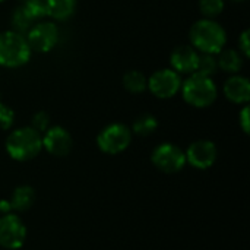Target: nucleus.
I'll use <instances>...</instances> for the list:
<instances>
[{
	"instance_id": "f257e3e1",
	"label": "nucleus",
	"mask_w": 250,
	"mask_h": 250,
	"mask_svg": "<svg viewBox=\"0 0 250 250\" xmlns=\"http://www.w3.org/2000/svg\"><path fill=\"white\" fill-rule=\"evenodd\" d=\"M190 41L193 48L207 54H217L224 48L227 34L218 22L204 18L190 28Z\"/></svg>"
},
{
	"instance_id": "f03ea898",
	"label": "nucleus",
	"mask_w": 250,
	"mask_h": 250,
	"mask_svg": "<svg viewBox=\"0 0 250 250\" xmlns=\"http://www.w3.org/2000/svg\"><path fill=\"white\" fill-rule=\"evenodd\" d=\"M42 149L41 133L32 127H19L6 139V151L16 161L35 158Z\"/></svg>"
},
{
	"instance_id": "7ed1b4c3",
	"label": "nucleus",
	"mask_w": 250,
	"mask_h": 250,
	"mask_svg": "<svg viewBox=\"0 0 250 250\" xmlns=\"http://www.w3.org/2000/svg\"><path fill=\"white\" fill-rule=\"evenodd\" d=\"M180 88L185 101L198 108L209 107L217 100V86L212 78L198 72L190 73Z\"/></svg>"
},
{
	"instance_id": "20e7f679",
	"label": "nucleus",
	"mask_w": 250,
	"mask_h": 250,
	"mask_svg": "<svg viewBox=\"0 0 250 250\" xmlns=\"http://www.w3.org/2000/svg\"><path fill=\"white\" fill-rule=\"evenodd\" d=\"M31 57L26 37L16 31L0 32V64L4 67L23 66Z\"/></svg>"
},
{
	"instance_id": "39448f33",
	"label": "nucleus",
	"mask_w": 250,
	"mask_h": 250,
	"mask_svg": "<svg viewBox=\"0 0 250 250\" xmlns=\"http://www.w3.org/2000/svg\"><path fill=\"white\" fill-rule=\"evenodd\" d=\"M132 141V130L122 123H113L105 126L98 138H97V145L98 148L110 155H116L123 152Z\"/></svg>"
},
{
	"instance_id": "423d86ee",
	"label": "nucleus",
	"mask_w": 250,
	"mask_h": 250,
	"mask_svg": "<svg viewBox=\"0 0 250 250\" xmlns=\"http://www.w3.org/2000/svg\"><path fill=\"white\" fill-rule=\"evenodd\" d=\"M152 164L163 173L174 174L179 173L186 166V155L185 152L173 145V144H161L158 145L152 155H151Z\"/></svg>"
},
{
	"instance_id": "0eeeda50",
	"label": "nucleus",
	"mask_w": 250,
	"mask_h": 250,
	"mask_svg": "<svg viewBox=\"0 0 250 250\" xmlns=\"http://www.w3.org/2000/svg\"><path fill=\"white\" fill-rule=\"evenodd\" d=\"M25 239L26 227L19 217L13 214L0 217V246L4 249L16 250L23 246Z\"/></svg>"
},
{
	"instance_id": "6e6552de",
	"label": "nucleus",
	"mask_w": 250,
	"mask_h": 250,
	"mask_svg": "<svg viewBox=\"0 0 250 250\" xmlns=\"http://www.w3.org/2000/svg\"><path fill=\"white\" fill-rule=\"evenodd\" d=\"M31 51L47 53L59 41V29L53 22H40L31 26L26 35Z\"/></svg>"
},
{
	"instance_id": "1a4fd4ad",
	"label": "nucleus",
	"mask_w": 250,
	"mask_h": 250,
	"mask_svg": "<svg viewBox=\"0 0 250 250\" xmlns=\"http://www.w3.org/2000/svg\"><path fill=\"white\" fill-rule=\"evenodd\" d=\"M182 86V79L173 69H161L148 78V89L158 98L174 97Z\"/></svg>"
},
{
	"instance_id": "9d476101",
	"label": "nucleus",
	"mask_w": 250,
	"mask_h": 250,
	"mask_svg": "<svg viewBox=\"0 0 250 250\" xmlns=\"http://www.w3.org/2000/svg\"><path fill=\"white\" fill-rule=\"evenodd\" d=\"M42 148L54 157H66L73 146L70 133L62 126H51L44 132Z\"/></svg>"
},
{
	"instance_id": "9b49d317",
	"label": "nucleus",
	"mask_w": 250,
	"mask_h": 250,
	"mask_svg": "<svg viewBox=\"0 0 250 250\" xmlns=\"http://www.w3.org/2000/svg\"><path fill=\"white\" fill-rule=\"evenodd\" d=\"M217 146L211 141H196L193 142L188 151L185 152L186 155V163H189L192 167L205 170L209 168L215 160H217Z\"/></svg>"
},
{
	"instance_id": "f8f14e48",
	"label": "nucleus",
	"mask_w": 250,
	"mask_h": 250,
	"mask_svg": "<svg viewBox=\"0 0 250 250\" xmlns=\"http://www.w3.org/2000/svg\"><path fill=\"white\" fill-rule=\"evenodd\" d=\"M199 60V53L192 45L176 47L171 53L170 63L174 72L179 75H190L196 72Z\"/></svg>"
},
{
	"instance_id": "ddd939ff",
	"label": "nucleus",
	"mask_w": 250,
	"mask_h": 250,
	"mask_svg": "<svg viewBox=\"0 0 250 250\" xmlns=\"http://www.w3.org/2000/svg\"><path fill=\"white\" fill-rule=\"evenodd\" d=\"M224 95L234 104H246L250 98V82L242 75L230 76L224 83Z\"/></svg>"
},
{
	"instance_id": "4468645a",
	"label": "nucleus",
	"mask_w": 250,
	"mask_h": 250,
	"mask_svg": "<svg viewBox=\"0 0 250 250\" xmlns=\"http://www.w3.org/2000/svg\"><path fill=\"white\" fill-rule=\"evenodd\" d=\"M9 202H10L12 209L18 211V212H25L35 202V190L31 186H26V185L18 186L13 190L12 198H10Z\"/></svg>"
},
{
	"instance_id": "2eb2a0df",
	"label": "nucleus",
	"mask_w": 250,
	"mask_h": 250,
	"mask_svg": "<svg viewBox=\"0 0 250 250\" xmlns=\"http://www.w3.org/2000/svg\"><path fill=\"white\" fill-rule=\"evenodd\" d=\"M217 63L221 70L236 75L243 67V56L240 54V51H236L233 48H227V50L223 48L220 51V57L217 59Z\"/></svg>"
},
{
	"instance_id": "dca6fc26",
	"label": "nucleus",
	"mask_w": 250,
	"mask_h": 250,
	"mask_svg": "<svg viewBox=\"0 0 250 250\" xmlns=\"http://www.w3.org/2000/svg\"><path fill=\"white\" fill-rule=\"evenodd\" d=\"M47 15L57 21L70 18L76 9V0H45Z\"/></svg>"
},
{
	"instance_id": "f3484780",
	"label": "nucleus",
	"mask_w": 250,
	"mask_h": 250,
	"mask_svg": "<svg viewBox=\"0 0 250 250\" xmlns=\"http://www.w3.org/2000/svg\"><path fill=\"white\" fill-rule=\"evenodd\" d=\"M123 86L132 94H141L148 88V78L139 70H129L123 76Z\"/></svg>"
},
{
	"instance_id": "a211bd4d",
	"label": "nucleus",
	"mask_w": 250,
	"mask_h": 250,
	"mask_svg": "<svg viewBox=\"0 0 250 250\" xmlns=\"http://www.w3.org/2000/svg\"><path fill=\"white\" fill-rule=\"evenodd\" d=\"M157 127H158V120L152 114H148V113L138 116L132 125L133 133L139 136H149L157 130Z\"/></svg>"
},
{
	"instance_id": "6ab92c4d",
	"label": "nucleus",
	"mask_w": 250,
	"mask_h": 250,
	"mask_svg": "<svg viewBox=\"0 0 250 250\" xmlns=\"http://www.w3.org/2000/svg\"><path fill=\"white\" fill-rule=\"evenodd\" d=\"M34 25V19L28 15L23 6H19L12 13V31H16L19 34H25L31 29Z\"/></svg>"
},
{
	"instance_id": "aec40b11",
	"label": "nucleus",
	"mask_w": 250,
	"mask_h": 250,
	"mask_svg": "<svg viewBox=\"0 0 250 250\" xmlns=\"http://www.w3.org/2000/svg\"><path fill=\"white\" fill-rule=\"evenodd\" d=\"M217 69H218V63L214 54H207V53L199 54L198 67H196L198 73L205 75V76H212L217 72Z\"/></svg>"
},
{
	"instance_id": "412c9836",
	"label": "nucleus",
	"mask_w": 250,
	"mask_h": 250,
	"mask_svg": "<svg viewBox=\"0 0 250 250\" xmlns=\"http://www.w3.org/2000/svg\"><path fill=\"white\" fill-rule=\"evenodd\" d=\"M199 9L205 18L212 19L224 10V0H199Z\"/></svg>"
},
{
	"instance_id": "4be33fe9",
	"label": "nucleus",
	"mask_w": 250,
	"mask_h": 250,
	"mask_svg": "<svg viewBox=\"0 0 250 250\" xmlns=\"http://www.w3.org/2000/svg\"><path fill=\"white\" fill-rule=\"evenodd\" d=\"M22 6L25 7V10L28 12V15L34 21L47 16V4H45V0H26L25 4H22Z\"/></svg>"
},
{
	"instance_id": "5701e85b",
	"label": "nucleus",
	"mask_w": 250,
	"mask_h": 250,
	"mask_svg": "<svg viewBox=\"0 0 250 250\" xmlns=\"http://www.w3.org/2000/svg\"><path fill=\"white\" fill-rule=\"evenodd\" d=\"M31 127L35 129L37 132H45L50 127V116L45 111H38L34 114L32 122H31Z\"/></svg>"
},
{
	"instance_id": "b1692460",
	"label": "nucleus",
	"mask_w": 250,
	"mask_h": 250,
	"mask_svg": "<svg viewBox=\"0 0 250 250\" xmlns=\"http://www.w3.org/2000/svg\"><path fill=\"white\" fill-rule=\"evenodd\" d=\"M15 120V113L10 107H7L6 104L0 103V129L6 130L9 127H12Z\"/></svg>"
},
{
	"instance_id": "393cba45",
	"label": "nucleus",
	"mask_w": 250,
	"mask_h": 250,
	"mask_svg": "<svg viewBox=\"0 0 250 250\" xmlns=\"http://www.w3.org/2000/svg\"><path fill=\"white\" fill-rule=\"evenodd\" d=\"M239 51L243 57L250 56V42H249V31H243L239 38Z\"/></svg>"
},
{
	"instance_id": "a878e982",
	"label": "nucleus",
	"mask_w": 250,
	"mask_h": 250,
	"mask_svg": "<svg viewBox=\"0 0 250 250\" xmlns=\"http://www.w3.org/2000/svg\"><path fill=\"white\" fill-rule=\"evenodd\" d=\"M239 120H240V126H242V129H243V132L245 133H249V107L246 105V107H243V110L240 111V114H239Z\"/></svg>"
},
{
	"instance_id": "bb28decb",
	"label": "nucleus",
	"mask_w": 250,
	"mask_h": 250,
	"mask_svg": "<svg viewBox=\"0 0 250 250\" xmlns=\"http://www.w3.org/2000/svg\"><path fill=\"white\" fill-rule=\"evenodd\" d=\"M10 209H12V207H10V202L9 201H0V214L1 215L9 214Z\"/></svg>"
},
{
	"instance_id": "cd10ccee",
	"label": "nucleus",
	"mask_w": 250,
	"mask_h": 250,
	"mask_svg": "<svg viewBox=\"0 0 250 250\" xmlns=\"http://www.w3.org/2000/svg\"><path fill=\"white\" fill-rule=\"evenodd\" d=\"M234 1H242V0H234Z\"/></svg>"
},
{
	"instance_id": "c85d7f7f",
	"label": "nucleus",
	"mask_w": 250,
	"mask_h": 250,
	"mask_svg": "<svg viewBox=\"0 0 250 250\" xmlns=\"http://www.w3.org/2000/svg\"><path fill=\"white\" fill-rule=\"evenodd\" d=\"M0 1H3V0H0Z\"/></svg>"
}]
</instances>
